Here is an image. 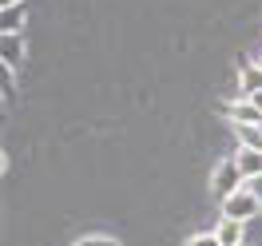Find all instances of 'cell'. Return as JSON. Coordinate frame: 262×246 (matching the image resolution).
I'll return each mask as SVG.
<instances>
[{
    "instance_id": "1",
    "label": "cell",
    "mask_w": 262,
    "mask_h": 246,
    "mask_svg": "<svg viewBox=\"0 0 262 246\" xmlns=\"http://www.w3.org/2000/svg\"><path fill=\"white\" fill-rule=\"evenodd\" d=\"M243 187H246V179H243V171H238V163H234V155L214 167V175H211V195L219 198V203H223V198H230L234 191H243Z\"/></svg>"
},
{
    "instance_id": "2",
    "label": "cell",
    "mask_w": 262,
    "mask_h": 246,
    "mask_svg": "<svg viewBox=\"0 0 262 246\" xmlns=\"http://www.w3.org/2000/svg\"><path fill=\"white\" fill-rule=\"evenodd\" d=\"M254 214H262V198L254 195L250 187H243V191H234L230 198H223V218L246 222V218H254Z\"/></svg>"
},
{
    "instance_id": "3",
    "label": "cell",
    "mask_w": 262,
    "mask_h": 246,
    "mask_svg": "<svg viewBox=\"0 0 262 246\" xmlns=\"http://www.w3.org/2000/svg\"><path fill=\"white\" fill-rule=\"evenodd\" d=\"M223 115H227L234 127H243V123H262V111L254 107V99H246V96H238V99H230V103H223Z\"/></svg>"
},
{
    "instance_id": "4",
    "label": "cell",
    "mask_w": 262,
    "mask_h": 246,
    "mask_svg": "<svg viewBox=\"0 0 262 246\" xmlns=\"http://www.w3.org/2000/svg\"><path fill=\"white\" fill-rule=\"evenodd\" d=\"M238 92L243 96H258L262 92V60H238Z\"/></svg>"
},
{
    "instance_id": "5",
    "label": "cell",
    "mask_w": 262,
    "mask_h": 246,
    "mask_svg": "<svg viewBox=\"0 0 262 246\" xmlns=\"http://www.w3.org/2000/svg\"><path fill=\"white\" fill-rule=\"evenodd\" d=\"M234 163H238V171H243V179L246 183H254L262 175V151H254V147H238L234 151Z\"/></svg>"
},
{
    "instance_id": "6",
    "label": "cell",
    "mask_w": 262,
    "mask_h": 246,
    "mask_svg": "<svg viewBox=\"0 0 262 246\" xmlns=\"http://www.w3.org/2000/svg\"><path fill=\"white\" fill-rule=\"evenodd\" d=\"M24 60V36H0V64L4 68H20Z\"/></svg>"
},
{
    "instance_id": "7",
    "label": "cell",
    "mask_w": 262,
    "mask_h": 246,
    "mask_svg": "<svg viewBox=\"0 0 262 246\" xmlns=\"http://www.w3.org/2000/svg\"><path fill=\"white\" fill-rule=\"evenodd\" d=\"M28 16V4H12V8H0V36H16L24 28Z\"/></svg>"
},
{
    "instance_id": "8",
    "label": "cell",
    "mask_w": 262,
    "mask_h": 246,
    "mask_svg": "<svg viewBox=\"0 0 262 246\" xmlns=\"http://www.w3.org/2000/svg\"><path fill=\"white\" fill-rule=\"evenodd\" d=\"M214 234H219V242H223V246H243V238H246V230H243L238 218H219Z\"/></svg>"
},
{
    "instance_id": "9",
    "label": "cell",
    "mask_w": 262,
    "mask_h": 246,
    "mask_svg": "<svg viewBox=\"0 0 262 246\" xmlns=\"http://www.w3.org/2000/svg\"><path fill=\"white\" fill-rule=\"evenodd\" d=\"M234 135H238V147L262 151V123H243V127H234Z\"/></svg>"
},
{
    "instance_id": "10",
    "label": "cell",
    "mask_w": 262,
    "mask_h": 246,
    "mask_svg": "<svg viewBox=\"0 0 262 246\" xmlns=\"http://www.w3.org/2000/svg\"><path fill=\"white\" fill-rule=\"evenodd\" d=\"M72 246H119V238H112V234H88V238H80Z\"/></svg>"
},
{
    "instance_id": "11",
    "label": "cell",
    "mask_w": 262,
    "mask_h": 246,
    "mask_svg": "<svg viewBox=\"0 0 262 246\" xmlns=\"http://www.w3.org/2000/svg\"><path fill=\"white\" fill-rule=\"evenodd\" d=\"M187 246H223V242H219V234L211 230V234H195V238H191Z\"/></svg>"
},
{
    "instance_id": "12",
    "label": "cell",
    "mask_w": 262,
    "mask_h": 246,
    "mask_svg": "<svg viewBox=\"0 0 262 246\" xmlns=\"http://www.w3.org/2000/svg\"><path fill=\"white\" fill-rule=\"evenodd\" d=\"M246 187H250V191H254V195L262 198V175H258V179H254V183H246Z\"/></svg>"
},
{
    "instance_id": "13",
    "label": "cell",
    "mask_w": 262,
    "mask_h": 246,
    "mask_svg": "<svg viewBox=\"0 0 262 246\" xmlns=\"http://www.w3.org/2000/svg\"><path fill=\"white\" fill-rule=\"evenodd\" d=\"M12 4H28V0H0V8H12Z\"/></svg>"
},
{
    "instance_id": "14",
    "label": "cell",
    "mask_w": 262,
    "mask_h": 246,
    "mask_svg": "<svg viewBox=\"0 0 262 246\" xmlns=\"http://www.w3.org/2000/svg\"><path fill=\"white\" fill-rule=\"evenodd\" d=\"M246 99H254V107L262 111V92H258V96H246Z\"/></svg>"
},
{
    "instance_id": "15",
    "label": "cell",
    "mask_w": 262,
    "mask_h": 246,
    "mask_svg": "<svg viewBox=\"0 0 262 246\" xmlns=\"http://www.w3.org/2000/svg\"><path fill=\"white\" fill-rule=\"evenodd\" d=\"M258 60H262V56H258Z\"/></svg>"
}]
</instances>
